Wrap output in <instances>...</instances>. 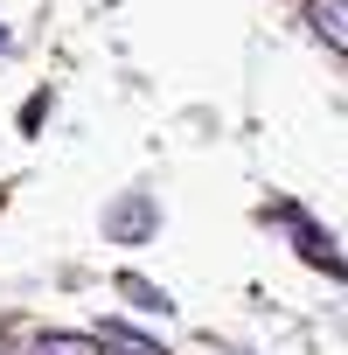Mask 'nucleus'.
<instances>
[{
    "mask_svg": "<svg viewBox=\"0 0 348 355\" xmlns=\"http://www.w3.org/2000/svg\"><path fill=\"white\" fill-rule=\"evenodd\" d=\"M0 355H21V348H15V341H0Z\"/></svg>",
    "mask_w": 348,
    "mask_h": 355,
    "instance_id": "obj_7",
    "label": "nucleus"
},
{
    "mask_svg": "<svg viewBox=\"0 0 348 355\" xmlns=\"http://www.w3.org/2000/svg\"><path fill=\"white\" fill-rule=\"evenodd\" d=\"M286 223H293V244H299V258L306 265H320V272H334V279H348V258L334 251V237L320 230V223H306V216H293V209H279Z\"/></svg>",
    "mask_w": 348,
    "mask_h": 355,
    "instance_id": "obj_1",
    "label": "nucleus"
},
{
    "mask_svg": "<svg viewBox=\"0 0 348 355\" xmlns=\"http://www.w3.org/2000/svg\"><path fill=\"white\" fill-rule=\"evenodd\" d=\"M35 355H105V348L77 327H49V334H35Z\"/></svg>",
    "mask_w": 348,
    "mask_h": 355,
    "instance_id": "obj_5",
    "label": "nucleus"
},
{
    "mask_svg": "<svg viewBox=\"0 0 348 355\" xmlns=\"http://www.w3.org/2000/svg\"><path fill=\"white\" fill-rule=\"evenodd\" d=\"M0 49H8V28H0Z\"/></svg>",
    "mask_w": 348,
    "mask_h": 355,
    "instance_id": "obj_8",
    "label": "nucleus"
},
{
    "mask_svg": "<svg viewBox=\"0 0 348 355\" xmlns=\"http://www.w3.org/2000/svg\"><path fill=\"white\" fill-rule=\"evenodd\" d=\"M112 334H119V341H125V348H119V355H167V348H153V341H139V334H125V327H112Z\"/></svg>",
    "mask_w": 348,
    "mask_h": 355,
    "instance_id": "obj_6",
    "label": "nucleus"
},
{
    "mask_svg": "<svg viewBox=\"0 0 348 355\" xmlns=\"http://www.w3.org/2000/svg\"><path fill=\"white\" fill-rule=\"evenodd\" d=\"M306 21H313L320 42H334L348 56V0H306Z\"/></svg>",
    "mask_w": 348,
    "mask_h": 355,
    "instance_id": "obj_2",
    "label": "nucleus"
},
{
    "mask_svg": "<svg viewBox=\"0 0 348 355\" xmlns=\"http://www.w3.org/2000/svg\"><path fill=\"white\" fill-rule=\"evenodd\" d=\"M105 230H112V237H146V230H153V202H146V196L119 202V209L105 216Z\"/></svg>",
    "mask_w": 348,
    "mask_h": 355,
    "instance_id": "obj_3",
    "label": "nucleus"
},
{
    "mask_svg": "<svg viewBox=\"0 0 348 355\" xmlns=\"http://www.w3.org/2000/svg\"><path fill=\"white\" fill-rule=\"evenodd\" d=\"M230 355H244V348H230Z\"/></svg>",
    "mask_w": 348,
    "mask_h": 355,
    "instance_id": "obj_9",
    "label": "nucleus"
},
{
    "mask_svg": "<svg viewBox=\"0 0 348 355\" xmlns=\"http://www.w3.org/2000/svg\"><path fill=\"white\" fill-rule=\"evenodd\" d=\"M119 293H125V300H132L139 313H174V300H167V293H160L153 279H139V272H119Z\"/></svg>",
    "mask_w": 348,
    "mask_h": 355,
    "instance_id": "obj_4",
    "label": "nucleus"
}]
</instances>
